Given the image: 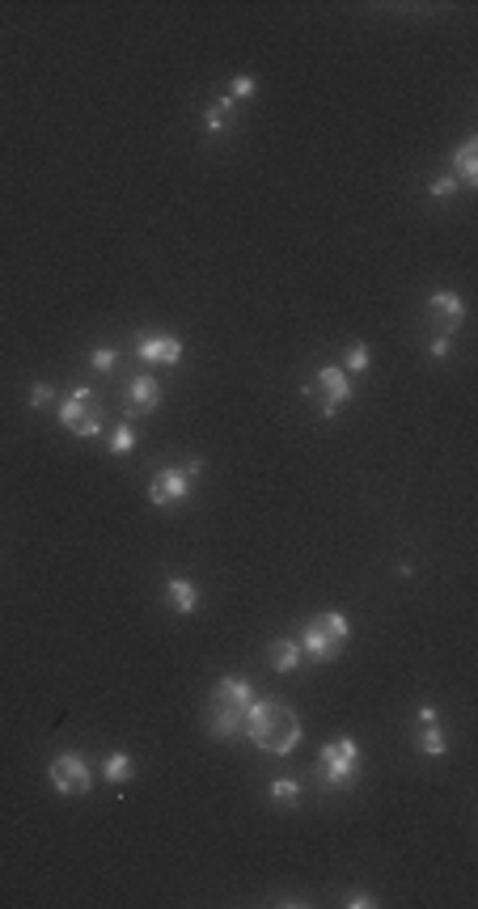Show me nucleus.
I'll use <instances>...</instances> for the list:
<instances>
[{"label":"nucleus","mask_w":478,"mask_h":909,"mask_svg":"<svg viewBox=\"0 0 478 909\" xmlns=\"http://www.w3.org/2000/svg\"><path fill=\"white\" fill-rule=\"evenodd\" d=\"M157 402H161L157 377H136L128 385V415H148V411H157Z\"/></svg>","instance_id":"nucleus-11"},{"label":"nucleus","mask_w":478,"mask_h":909,"mask_svg":"<svg viewBox=\"0 0 478 909\" xmlns=\"http://www.w3.org/2000/svg\"><path fill=\"white\" fill-rule=\"evenodd\" d=\"M453 174H457V182H465V187H478V140L474 136L453 153Z\"/></svg>","instance_id":"nucleus-13"},{"label":"nucleus","mask_w":478,"mask_h":909,"mask_svg":"<svg viewBox=\"0 0 478 909\" xmlns=\"http://www.w3.org/2000/svg\"><path fill=\"white\" fill-rule=\"evenodd\" d=\"M47 779L60 796H89V787H94V774H89L80 753H60L47 766Z\"/></svg>","instance_id":"nucleus-7"},{"label":"nucleus","mask_w":478,"mask_h":909,"mask_svg":"<svg viewBox=\"0 0 478 909\" xmlns=\"http://www.w3.org/2000/svg\"><path fill=\"white\" fill-rule=\"evenodd\" d=\"M449 355H453V338H436V343H432V360H449Z\"/></svg>","instance_id":"nucleus-24"},{"label":"nucleus","mask_w":478,"mask_h":909,"mask_svg":"<svg viewBox=\"0 0 478 909\" xmlns=\"http://www.w3.org/2000/svg\"><path fill=\"white\" fill-rule=\"evenodd\" d=\"M348 635H351V626H348V618H343V613H318L314 622L305 626V635L297 638V643H301L305 660L326 664V660H335V655L343 652Z\"/></svg>","instance_id":"nucleus-3"},{"label":"nucleus","mask_w":478,"mask_h":909,"mask_svg":"<svg viewBox=\"0 0 478 909\" xmlns=\"http://www.w3.org/2000/svg\"><path fill=\"white\" fill-rule=\"evenodd\" d=\"M47 402H51V385H34V389H30V406L38 411V406H47Z\"/></svg>","instance_id":"nucleus-25"},{"label":"nucleus","mask_w":478,"mask_h":909,"mask_svg":"<svg viewBox=\"0 0 478 909\" xmlns=\"http://www.w3.org/2000/svg\"><path fill=\"white\" fill-rule=\"evenodd\" d=\"M267 655H272V669L275 672H297L301 669V643L297 638H275L272 647H267Z\"/></svg>","instance_id":"nucleus-12"},{"label":"nucleus","mask_w":478,"mask_h":909,"mask_svg":"<svg viewBox=\"0 0 478 909\" xmlns=\"http://www.w3.org/2000/svg\"><path fill=\"white\" fill-rule=\"evenodd\" d=\"M241 732L250 736L263 753L288 757L301 745V719L292 715L284 702H250V711L241 719Z\"/></svg>","instance_id":"nucleus-1"},{"label":"nucleus","mask_w":478,"mask_h":909,"mask_svg":"<svg viewBox=\"0 0 478 909\" xmlns=\"http://www.w3.org/2000/svg\"><path fill=\"white\" fill-rule=\"evenodd\" d=\"M140 360H148V364H178V360H182V338H174V335L140 338Z\"/></svg>","instance_id":"nucleus-9"},{"label":"nucleus","mask_w":478,"mask_h":909,"mask_svg":"<svg viewBox=\"0 0 478 909\" xmlns=\"http://www.w3.org/2000/svg\"><path fill=\"white\" fill-rule=\"evenodd\" d=\"M428 309H432V318L445 326V335H453V330L465 321V304H462L457 292H436V296L428 301Z\"/></svg>","instance_id":"nucleus-10"},{"label":"nucleus","mask_w":478,"mask_h":909,"mask_svg":"<svg viewBox=\"0 0 478 909\" xmlns=\"http://www.w3.org/2000/svg\"><path fill=\"white\" fill-rule=\"evenodd\" d=\"M229 114H233V97H221V102H212V111L204 114V128H207V131H224V128H229Z\"/></svg>","instance_id":"nucleus-18"},{"label":"nucleus","mask_w":478,"mask_h":909,"mask_svg":"<svg viewBox=\"0 0 478 909\" xmlns=\"http://www.w3.org/2000/svg\"><path fill=\"white\" fill-rule=\"evenodd\" d=\"M255 94V77H238L233 80V89H229V97H233V102H238V97H250Z\"/></svg>","instance_id":"nucleus-23"},{"label":"nucleus","mask_w":478,"mask_h":909,"mask_svg":"<svg viewBox=\"0 0 478 909\" xmlns=\"http://www.w3.org/2000/svg\"><path fill=\"white\" fill-rule=\"evenodd\" d=\"M419 723H423V728H428V723H440L436 706H419Z\"/></svg>","instance_id":"nucleus-28"},{"label":"nucleus","mask_w":478,"mask_h":909,"mask_svg":"<svg viewBox=\"0 0 478 909\" xmlns=\"http://www.w3.org/2000/svg\"><path fill=\"white\" fill-rule=\"evenodd\" d=\"M305 394H309V398H318L322 419H335L339 411L351 402V381H348V372H343V368L326 364V368H318V377H314V381L305 385Z\"/></svg>","instance_id":"nucleus-6"},{"label":"nucleus","mask_w":478,"mask_h":909,"mask_svg":"<svg viewBox=\"0 0 478 909\" xmlns=\"http://www.w3.org/2000/svg\"><path fill=\"white\" fill-rule=\"evenodd\" d=\"M356 770H360V745H356L351 736H339V740H331V745L318 749V779L326 782V787H335V791L351 787Z\"/></svg>","instance_id":"nucleus-4"},{"label":"nucleus","mask_w":478,"mask_h":909,"mask_svg":"<svg viewBox=\"0 0 478 909\" xmlns=\"http://www.w3.org/2000/svg\"><path fill=\"white\" fill-rule=\"evenodd\" d=\"M419 753H428V757H445L449 753V740H445V732H440V723H428V728L419 732Z\"/></svg>","instance_id":"nucleus-16"},{"label":"nucleus","mask_w":478,"mask_h":909,"mask_svg":"<svg viewBox=\"0 0 478 909\" xmlns=\"http://www.w3.org/2000/svg\"><path fill=\"white\" fill-rule=\"evenodd\" d=\"M165 605L174 609V613H195L199 592H195L191 580H170V584H165Z\"/></svg>","instance_id":"nucleus-14"},{"label":"nucleus","mask_w":478,"mask_h":909,"mask_svg":"<svg viewBox=\"0 0 478 909\" xmlns=\"http://www.w3.org/2000/svg\"><path fill=\"white\" fill-rule=\"evenodd\" d=\"M182 474H187V479H199V474H204V457H187V462H182Z\"/></svg>","instance_id":"nucleus-26"},{"label":"nucleus","mask_w":478,"mask_h":909,"mask_svg":"<svg viewBox=\"0 0 478 909\" xmlns=\"http://www.w3.org/2000/svg\"><path fill=\"white\" fill-rule=\"evenodd\" d=\"M348 905H351V909H368V905H377V901H373L368 893H351V896H348Z\"/></svg>","instance_id":"nucleus-27"},{"label":"nucleus","mask_w":478,"mask_h":909,"mask_svg":"<svg viewBox=\"0 0 478 909\" xmlns=\"http://www.w3.org/2000/svg\"><path fill=\"white\" fill-rule=\"evenodd\" d=\"M428 191L436 195V199H449V195L457 191V178H449V174H445V178H432V187H428Z\"/></svg>","instance_id":"nucleus-21"},{"label":"nucleus","mask_w":478,"mask_h":909,"mask_svg":"<svg viewBox=\"0 0 478 909\" xmlns=\"http://www.w3.org/2000/svg\"><path fill=\"white\" fill-rule=\"evenodd\" d=\"M136 448V431H131V423H119V428L111 431V453L114 457H123V453H131Z\"/></svg>","instance_id":"nucleus-19"},{"label":"nucleus","mask_w":478,"mask_h":909,"mask_svg":"<svg viewBox=\"0 0 478 909\" xmlns=\"http://www.w3.org/2000/svg\"><path fill=\"white\" fill-rule=\"evenodd\" d=\"M89 364H94L97 372H111V368H114V351L111 347H97L94 355H89Z\"/></svg>","instance_id":"nucleus-22"},{"label":"nucleus","mask_w":478,"mask_h":909,"mask_svg":"<svg viewBox=\"0 0 478 909\" xmlns=\"http://www.w3.org/2000/svg\"><path fill=\"white\" fill-rule=\"evenodd\" d=\"M343 368H348V372H365L368 368V343H351L348 355H343Z\"/></svg>","instance_id":"nucleus-20"},{"label":"nucleus","mask_w":478,"mask_h":909,"mask_svg":"<svg viewBox=\"0 0 478 909\" xmlns=\"http://www.w3.org/2000/svg\"><path fill=\"white\" fill-rule=\"evenodd\" d=\"M131 774H136L131 753H111V757L102 762V779L106 782H131Z\"/></svg>","instance_id":"nucleus-15"},{"label":"nucleus","mask_w":478,"mask_h":909,"mask_svg":"<svg viewBox=\"0 0 478 909\" xmlns=\"http://www.w3.org/2000/svg\"><path fill=\"white\" fill-rule=\"evenodd\" d=\"M191 482L195 479L182 474V465H178V470H161L157 479L148 482V499H153L157 508H174V504H182V499L191 495Z\"/></svg>","instance_id":"nucleus-8"},{"label":"nucleus","mask_w":478,"mask_h":909,"mask_svg":"<svg viewBox=\"0 0 478 909\" xmlns=\"http://www.w3.org/2000/svg\"><path fill=\"white\" fill-rule=\"evenodd\" d=\"M255 702V686L246 677H221L212 694H207V732L216 740H229V736L241 732V719Z\"/></svg>","instance_id":"nucleus-2"},{"label":"nucleus","mask_w":478,"mask_h":909,"mask_svg":"<svg viewBox=\"0 0 478 909\" xmlns=\"http://www.w3.org/2000/svg\"><path fill=\"white\" fill-rule=\"evenodd\" d=\"M272 799L280 804V808H297V799H301V782H297V779H275L272 782Z\"/></svg>","instance_id":"nucleus-17"},{"label":"nucleus","mask_w":478,"mask_h":909,"mask_svg":"<svg viewBox=\"0 0 478 909\" xmlns=\"http://www.w3.org/2000/svg\"><path fill=\"white\" fill-rule=\"evenodd\" d=\"M60 423H64L72 436L89 440V436H97V431L106 428V411H102V402H97L94 389L77 385V389L64 398V406H60Z\"/></svg>","instance_id":"nucleus-5"}]
</instances>
